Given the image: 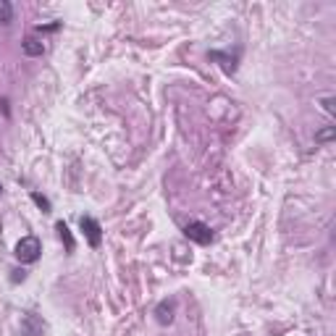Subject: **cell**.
Here are the masks:
<instances>
[{
  "instance_id": "cell-11",
  "label": "cell",
  "mask_w": 336,
  "mask_h": 336,
  "mask_svg": "<svg viewBox=\"0 0 336 336\" xmlns=\"http://www.w3.org/2000/svg\"><path fill=\"white\" fill-rule=\"evenodd\" d=\"M323 108H326L328 113H333V98H326V100H323Z\"/></svg>"
},
{
  "instance_id": "cell-7",
  "label": "cell",
  "mask_w": 336,
  "mask_h": 336,
  "mask_svg": "<svg viewBox=\"0 0 336 336\" xmlns=\"http://www.w3.org/2000/svg\"><path fill=\"white\" fill-rule=\"evenodd\" d=\"M56 228H58V234H61L63 245H66V252H74V236H71V231H69V226H66V223L61 221Z\"/></svg>"
},
{
  "instance_id": "cell-1",
  "label": "cell",
  "mask_w": 336,
  "mask_h": 336,
  "mask_svg": "<svg viewBox=\"0 0 336 336\" xmlns=\"http://www.w3.org/2000/svg\"><path fill=\"white\" fill-rule=\"evenodd\" d=\"M13 252H16V258L21 263H37L39 255H42V242H39L37 236H32V234L29 236H21Z\"/></svg>"
},
{
  "instance_id": "cell-12",
  "label": "cell",
  "mask_w": 336,
  "mask_h": 336,
  "mask_svg": "<svg viewBox=\"0 0 336 336\" xmlns=\"http://www.w3.org/2000/svg\"><path fill=\"white\" fill-rule=\"evenodd\" d=\"M0 189H3V186H0Z\"/></svg>"
},
{
  "instance_id": "cell-9",
  "label": "cell",
  "mask_w": 336,
  "mask_h": 336,
  "mask_svg": "<svg viewBox=\"0 0 336 336\" xmlns=\"http://www.w3.org/2000/svg\"><path fill=\"white\" fill-rule=\"evenodd\" d=\"M333 134H336V126H326V129H320V131L315 134V142H331Z\"/></svg>"
},
{
  "instance_id": "cell-8",
  "label": "cell",
  "mask_w": 336,
  "mask_h": 336,
  "mask_svg": "<svg viewBox=\"0 0 336 336\" xmlns=\"http://www.w3.org/2000/svg\"><path fill=\"white\" fill-rule=\"evenodd\" d=\"M13 21V6L8 3V0H0V24H11Z\"/></svg>"
},
{
  "instance_id": "cell-6",
  "label": "cell",
  "mask_w": 336,
  "mask_h": 336,
  "mask_svg": "<svg viewBox=\"0 0 336 336\" xmlns=\"http://www.w3.org/2000/svg\"><path fill=\"white\" fill-rule=\"evenodd\" d=\"M21 50L29 58H37V56H42V53H45V42H42V39H37V37H26L21 42Z\"/></svg>"
},
{
  "instance_id": "cell-4",
  "label": "cell",
  "mask_w": 336,
  "mask_h": 336,
  "mask_svg": "<svg viewBox=\"0 0 336 336\" xmlns=\"http://www.w3.org/2000/svg\"><path fill=\"white\" fill-rule=\"evenodd\" d=\"M79 226H82V231H84V236L89 242V247H100V242H103V226L92 218V216H82Z\"/></svg>"
},
{
  "instance_id": "cell-3",
  "label": "cell",
  "mask_w": 336,
  "mask_h": 336,
  "mask_svg": "<svg viewBox=\"0 0 336 336\" xmlns=\"http://www.w3.org/2000/svg\"><path fill=\"white\" fill-rule=\"evenodd\" d=\"M19 333H21V336H45V323H42V318L34 315V313L21 315Z\"/></svg>"
},
{
  "instance_id": "cell-5",
  "label": "cell",
  "mask_w": 336,
  "mask_h": 336,
  "mask_svg": "<svg viewBox=\"0 0 336 336\" xmlns=\"http://www.w3.org/2000/svg\"><path fill=\"white\" fill-rule=\"evenodd\" d=\"M173 313H176V300H163V302L155 307V318H158L160 326L173 323Z\"/></svg>"
},
{
  "instance_id": "cell-2",
  "label": "cell",
  "mask_w": 336,
  "mask_h": 336,
  "mask_svg": "<svg viewBox=\"0 0 336 336\" xmlns=\"http://www.w3.org/2000/svg\"><path fill=\"white\" fill-rule=\"evenodd\" d=\"M184 236L192 239V242H197V245H210V242L216 239L213 228L208 223H203V221H189V223H186L184 226Z\"/></svg>"
},
{
  "instance_id": "cell-10",
  "label": "cell",
  "mask_w": 336,
  "mask_h": 336,
  "mask_svg": "<svg viewBox=\"0 0 336 336\" xmlns=\"http://www.w3.org/2000/svg\"><path fill=\"white\" fill-rule=\"evenodd\" d=\"M32 200H34V203H37L39 208H42V213H50V200H47L45 195H39V192H32Z\"/></svg>"
}]
</instances>
